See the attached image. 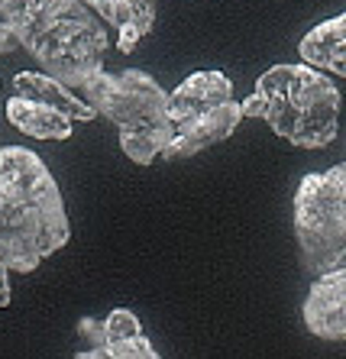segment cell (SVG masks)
<instances>
[{
  "mask_svg": "<svg viewBox=\"0 0 346 359\" xmlns=\"http://www.w3.org/2000/svg\"><path fill=\"white\" fill-rule=\"evenodd\" d=\"M240 120H243V110L233 97L217 104V107L204 110L198 117L185 120V123L175 126V136L169 140V146L159 152L165 162H181V159H191V156H201L204 149H211L217 142L230 140L237 133Z\"/></svg>",
  "mask_w": 346,
  "mask_h": 359,
  "instance_id": "6",
  "label": "cell"
},
{
  "mask_svg": "<svg viewBox=\"0 0 346 359\" xmlns=\"http://www.w3.org/2000/svg\"><path fill=\"white\" fill-rule=\"evenodd\" d=\"M104 327V359H155V346L146 340L143 324L133 311L113 308L101 320Z\"/></svg>",
  "mask_w": 346,
  "mask_h": 359,
  "instance_id": "11",
  "label": "cell"
},
{
  "mask_svg": "<svg viewBox=\"0 0 346 359\" xmlns=\"http://www.w3.org/2000/svg\"><path fill=\"white\" fill-rule=\"evenodd\" d=\"M13 42H17V39H13V33H10V26L0 20V55L13 49Z\"/></svg>",
  "mask_w": 346,
  "mask_h": 359,
  "instance_id": "16",
  "label": "cell"
},
{
  "mask_svg": "<svg viewBox=\"0 0 346 359\" xmlns=\"http://www.w3.org/2000/svg\"><path fill=\"white\" fill-rule=\"evenodd\" d=\"M295 236L304 269L324 276L346 262V165L304 175L295 191Z\"/></svg>",
  "mask_w": 346,
  "mask_h": 359,
  "instance_id": "5",
  "label": "cell"
},
{
  "mask_svg": "<svg viewBox=\"0 0 346 359\" xmlns=\"http://www.w3.org/2000/svg\"><path fill=\"white\" fill-rule=\"evenodd\" d=\"M304 327L321 340H343L346 337V269H333L314 278L304 298Z\"/></svg>",
  "mask_w": 346,
  "mask_h": 359,
  "instance_id": "7",
  "label": "cell"
},
{
  "mask_svg": "<svg viewBox=\"0 0 346 359\" xmlns=\"http://www.w3.org/2000/svg\"><path fill=\"white\" fill-rule=\"evenodd\" d=\"M107 23L117 29V52H133L155 26V0H110Z\"/></svg>",
  "mask_w": 346,
  "mask_h": 359,
  "instance_id": "13",
  "label": "cell"
},
{
  "mask_svg": "<svg viewBox=\"0 0 346 359\" xmlns=\"http://www.w3.org/2000/svg\"><path fill=\"white\" fill-rule=\"evenodd\" d=\"M230 97H233V81L223 72H195L169 94V120L178 126Z\"/></svg>",
  "mask_w": 346,
  "mask_h": 359,
  "instance_id": "8",
  "label": "cell"
},
{
  "mask_svg": "<svg viewBox=\"0 0 346 359\" xmlns=\"http://www.w3.org/2000/svg\"><path fill=\"white\" fill-rule=\"evenodd\" d=\"M243 117L269 123V130L298 149H324L337 140L340 88L304 62H279L262 72L256 91L240 104Z\"/></svg>",
  "mask_w": 346,
  "mask_h": 359,
  "instance_id": "3",
  "label": "cell"
},
{
  "mask_svg": "<svg viewBox=\"0 0 346 359\" xmlns=\"http://www.w3.org/2000/svg\"><path fill=\"white\" fill-rule=\"evenodd\" d=\"M81 4H88V7L97 13V17L107 23V17H110V0H81Z\"/></svg>",
  "mask_w": 346,
  "mask_h": 359,
  "instance_id": "17",
  "label": "cell"
},
{
  "mask_svg": "<svg viewBox=\"0 0 346 359\" xmlns=\"http://www.w3.org/2000/svg\"><path fill=\"white\" fill-rule=\"evenodd\" d=\"M13 88H17V97L36 100V104H46V107L59 110L71 123H75V120L97 117L91 110V104H88L81 94H75V88L55 81V78L46 75V72H20V75L13 78Z\"/></svg>",
  "mask_w": 346,
  "mask_h": 359,
  "instance_id": "10",
  "label": "cell"
},
{
  "mask_svg": "<svg viewBox=\"0 0 346 359\" xmlns=\"http://www.w3.org/2000/svg\"><path fill=\"white\" fill-rule=\"evenodd\" d=\"M298 55L304 65L317 68L330 78L346 75V13H337L333 20H324L314 29L301 36Z\"/></svg>",
  "mask_w": 346,
  "mask_h": 359,
  "instance_id": "9",
  "label": "cell"
},
{
  "mask_svg": "<svg viewBox=\"0 0 346 359\" xmlns=\"http://www.w3.org/2000/svg\"><path fill=\"white\" fill-rule=\"evenodd\" d=\"M7 120L13 130H20L26 136H36V140H68L71 136V120L65 114L26 97H10Z\"/></svg>",
  "mask_w": 346,
  "mask_h": 359,
  "instance_id": "12",
  "label": "cell"
},
{
  "mask_svg": "<svg viewBox=\"0 0 346 359\" xmlns=\"http://www.w3.org/2000/svg\"><path fill=\"white\" fill-rule=\"evenodd\" d=\"M78 334H81V340H88V346H81V350L75 353L78 359H104V327L101 320H78Z\"/></svg>",
  "mask_w": 346,
  "mask_h": 359,
  "instance_id": "14",
  "label": "cell"
},
{
  "mask_svg": "<svg viewBox=\"0 0 346 359\" xmlns=\"http://www.w3.org/2000/svg\"><path fill=\"white\" fill-rule=\"evenodd\" d=\"M10 298H13V292H10V269L0 262V308H10Z\"/></svg>",
  "mask_w": 346,
  "mask_h": 359,
  "instance_id": "15",
  "label": "cell"
},
{
  "mask_svg": "<svg viewBox=\"0 0 346 359\" xmlns=\"http://www.w3.org/2000/svg\"><path fill=\"white\" fill-rule=\"evenodd\" d=\"M78 91L97 117L110 120L120 130V149L136 165H152L175 136V123L169 120V94L139 68H101Z\"/></svg>",
  "mask_w": 346,
  "mask_h": 359,
  "instance_id": "4",
  "label": "cell"
},
{
  "mask_svg": "<svg viewBox=\"0 0 346 359\" xmlns=\"http://www.w3.org/2000/svg\"><path fill=\"white\" fill-rule=\"evenodd\" d=\"M0 20L36 65L68 88H81L104 68L110 36L81 0H0Z\"/></svg>",
  "mask_w": 346,
  "mask_h": 359,
  "instance_id": "2",
  "label": "cell"
},
{
  "mask_svg": "<svg viewBox=\"0 0 346 359\" xmlns=\"http://www.w3.org/2000/svg\"><path fill=\"white\" fill-rule=\"evenodd\" d=\"M71 236L62 188L33 149H0V262L10 272H36Z\"/></svg>",
  "mask_w": 346,
  "mask_h": 359,
  "instance_id": "1",
  "label": "cell"
}]
</instances>
